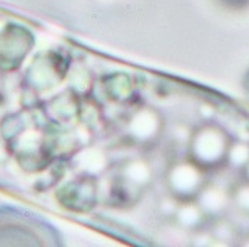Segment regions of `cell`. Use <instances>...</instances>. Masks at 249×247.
Returning a JSON list of instances; mask_svg holds the SVG:
<instances>
[{
    "instance_id": "cell-1",
    "label": "cell",
    "mask_w": 249,
    "mask_h": 247,
    "mask_svg": "<svg viewBox=\"0 0 249 247\" xmlns=\"http://www.w3.org/2000/svg\"><path fill=\"white\" fill-rule=\"evenodd\" d=\"M224 2L231 6H243L249 2V0H224Z\"/></svg>"
}]
</instances>
